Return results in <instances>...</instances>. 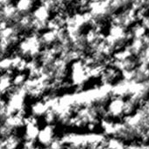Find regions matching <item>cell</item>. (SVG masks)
Here are the masks:
<instances>
[{
  "mask_svg": "<svg viewBox=\"0 0 149 149\" xmlns=\"http://www.w3.org/2000/svg\"><path fill=\"white\" fill-rule=\"evenodd\" d=\"M90 2H98V1H100V0H89Z\"/></svg>",
  "mask_w": 149,
  "mask_h": 149,
  "instance_id": "8992f818",
  "label": "cell"
},
{
  "mask_svg": "<svg viewBox=\"0 0 149 149\" xmlns=\"http://www.w3.org/2000/svg\"><path fill=\"white\" fill-rule=\"evenodd\" d=\"M131 32L134 39H142L147 34V28L141 23H136L132 26Z\"/></svg>",
  "mask_w": 149,
  "mask_h": 149,
  "instance_id": "277c9868",
  "label": "cell"
},
{
  "mask_svg": "<svg viewBox=\"0 0 149 149\" xmlns=\"http://www.w3.org/2000/svg\"><path fill=\"white\" fill-rule=\"evenodd\" d=\"M10 3V0H0V4H1V6H3V5H6Z\"/></svg>",
  "mask_w": 149,
  "mask_h": 149,
  "instance_id": "5b68a950",
  "label": "cell"
},
{
  "mask_svg": "<svg viewBox=\"0 0 149 149\" xmlns=\"http://www.w3.org/2000/svg\"><path fill=\"white\" fill-rule=\"evenodd\" d=\"M33 4L34 0H17L15 5L20 14H26L29 13L33 6Z\"/></svg>",
  "mask_w": 149,
  "mask_h": 149,
  "instance_id": "7a4b0ae2",
  "label": "cell"
},
{
  "mask_svg": "<svg viewBox=\"0 0 149 149\" xmlns=\"http://www.w3.org/2000/svg\"><path fill=\"white\" fill-rule=\"evenodd\" d=\"M50 14H51V10L48 9L47 7L40 4L38 5L32 12H31V15H32V18L37 19V20H39L41 22H45V23H47V21L50 19Z\"/></svg>",
  "mask_w": 149,
  "mask_h": 149,
  "instance_id": "6da1fadb",
  "label": "cell"
},
{
  "mask_svg": "<svg viewBox=\"0 0 149 149\" xmlns=\"http://www.w3.org/2000/svg\"><path fill=\"white\" fill-rule=\"evenodd\" d=\"M52 128L51 126H46V128H45L42 132L39 133L38 135V139L41 141V143L46 145V146H50L52 144V142L53 141L52 140Z\"/></svg>",
  "mask_w": 149,
  "mask_h": 149,
  "instance_id": "3957f363",
  "label": "cell"
}]
</instances>
